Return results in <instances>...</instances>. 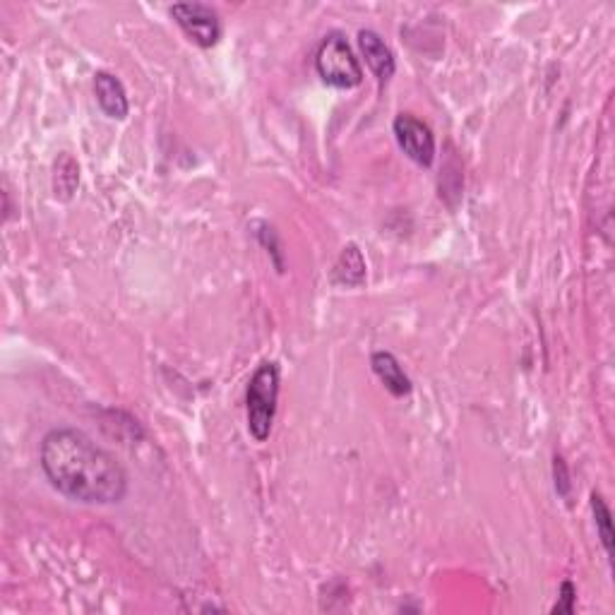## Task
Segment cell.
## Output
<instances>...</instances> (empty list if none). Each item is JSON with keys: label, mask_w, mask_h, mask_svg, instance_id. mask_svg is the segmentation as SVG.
<instances>
[{"label": "cell", "mask_w": 615, "mask_h": 615, "mask_svg": "<svg viewBox=\"0 0 615 615\" xmlns=\"http://www.w3.org/2000/svg\"><path fill=\"white\" fill-rule=\"evenodd\" d=\"M39 459L51 486L77 503L116 505L128 493V476L121 464L75 428L46 433Z\"/></svg>", "instance_id": "cell-1"}, {"label": "cell", "mask_w": 615, "mask_h": 615, "mask_svg": "<svg viewBox=\"0 0 615 615\" xmlns=\"http://www.w3.org/2000/svg\"><path fill=\"white\" fill-rule=\"evenodd\" d=\"M279 399V366L274 361L260 363L248 382V431L258 443H265L272 433Z\"/></svg>", "instance_id": "cell-2"}, {"label": "cell", "mask_w": 615, "mask_h": 615, "mask_svg": "<svg viewBox=\"0 0 615 615\" xmlns=\"http://www.w3.org/2000/svg\"><path fill=\"white\" fill-rule=\"evenodd\" d=\"M315 68L322 82L337 89H354L363 82V70L344 34L332 32L322 39L315 53Z\"/></svg>", "instance_id": "cell-3"}, {"label": "cell", "mask_w": 615, "mask_h": 615, "mask_svg": "<svg viewBox=\"0 0 615 615\" xmlns=\"http://www.w3.org/2000/svg\"><path fill=\"white\" fill-rule=\"evenodd\" d=\"M171 17L202 49H210L222 37V20L217 10L205 3H176L171 8Z\"/></svg>", "instance_id": "cell-4"}, {"label": "cell", "mask_w": 615, "mask_h": 615, "mask_svg": "<svg viewBox=\"0 0 615 615\" xmlns=\"http://www.w3.org/2000/svg\"><path fill=\"white\" fill-rule=\"evenodd\" d=\"M397 145L404 149V154L419 166H431L435 159V137L433 130L426 123L419 121L411 113H399L392 123Z\"/></svg>", "instance_id": "cell-5"}, {"label": "cell", "mask_w": 615, "mask_h": 615, "mask_svg": "<svg viewBox=\"0 0 615 615\" xmlns=\"http://www.w3.org/2000/svg\"><path fill=\"white\" fill-rule=\"evenodd\" d=\"M358 46H361L363 58H366L373 75L378 77V82L390 80L394 70H397V63H394V53L385 44V39L378 32H373V29H361L358 32Z\"/></svg>", "instance_id": "cell-6"}, {"label": "cell", "mask_w": 615, "mask_h": 615, "mask_svg": "<svg viewBox=\"0 0 615 615\" xmlns=\"http://www.w3.org/2000/svg\"><path fill=\"white\" fill-rule=\"evenodd\" d=\"M94 94H97L101 111H104L109 118L123 121V118L128 116V111H130L128 94H125L123 82L118 80L116 75L106 73V70H101V73L94 75Z\"/></svg>", "instance_id": "cell-7"}, {"label": "cell", "mask_w": 615, "mask_h": 615, "mask_svg": "<svg viewBox=\"0 0 615 615\" xmlns=\"http://www.w3.org/2000/svg\"><path fill=\"white\" fill-rule=\"evenodd\" d=\"M370 366H373V373L378 375L382 385L387 387V392L394 394V397H406L411 392L409 375L404 373V368L399 366V361L390 351H375L370 356Z\"/></svg>", "instance_id": "cell-8"}, {"label": "cell", "mask_w": 615, "mask_h": 615, "mask_svg": "<svg viewBox=\"0 0 615 615\" xmlns=\"http://www.w3.org/2000/svg\"><path fill=\"white\" fill-rule=\"evenodd\" d=\"M334 282L344 286H361L366 282V260H363L358 246H346L334 265Z\"/></svg>", "instance_id": "cell-9"}, {"label": "cell", "mask_w": 615, "mask_h": 615, "mask_svg": "<svg viewBox=\"0 0 615 615\" xmlns=\"http://www.w3.org/2000/svg\"><path fill=\"white\" fill-rule=\"evenodd\" d=\"M77 185H80V166L70 154H63L56 161V169H53V193L61 200H70Z\"/></svg>", "instance_id": "cell-10"}, {"label": "cell", "mask_w": 615, "mask_h": 615, "mask_svg": "<svg viewBox=\"0 0 615 615\" xmlns=\"http://www.w3.org/2000/svg\"><path fill=\"white\" fill-rule=\"evenodd\" d=\"M591 510H594L596 529H599L601 543L606 548L608 555H613V522H611V510H608L606 500L599 493H591Z\"/></svg>", "instance_id": "cell-11"}, {"label": "cell", "mask_w": 615, "mask_h": 615, "mask_svg": "<svg viewBox=\"0 0 615 615\" xmlns=\"http://www.w3.org/2000/svg\"><path fill=\"white\" fill-rule=\"evenodd\" d=\"M575 601H577L575 584L563 582V587H560V603H555L551 613H572L575 611Z\"/></svg>", "instance_id": "cell-12"}, {"label": "cell", "mask_w": 615, "mask_h": 615, "mask_svg": "<svg viewBox=\"0 0 615 615\" xmlns=\"http://www.w3.org/2000/svg\"><path fill=\"white\" fill-rule=\"evenodd\" d=\"M555 488H558V493L565 495V498L567 493H570V476H567L563 457H555Z\"/></svg>", "instance_id": "cell-13"}]
</instances>
